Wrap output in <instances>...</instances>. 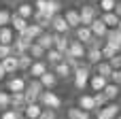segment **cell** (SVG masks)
Instances as JSON below:
<instances>
[{
  "label": "cell",
  "instance_id": "f5cc1de1",
  "mask_svg": "<svg viewBox=\"0 0 121 119\" xmlns=\"http://www.w3.org/2000/svg\"><path fill=\"white\" fill-rule=\"evenodd\" d=\"M60 2H62V0H60Z\"/></svg>",
  "mask_w": 121,
  "mask_h": 119
},
{
  "label": "cell",
  "instance_id": "7c38bea8",
  "mask_svg": "<svg viewBox=\"0 0 121 119\" xmlns=\"http://www.w3.org/2000/svg\"><path fill=\"white\" fill-rule=\"evenodd\" d=\"M77 106L81 109V111H85V113H96V104H94V96L91 94H81L79 96V100H77Z\"/></svg>",
  "mask_w": 121,
  "mask_h": 119
},
{
  "label": "cell",
  "instance_id": "603a6c76",
  "mask_svg": "<svg viewBox=\"0 0 121 119\" xmlns=\"http://www.w3.org/2000/svg\"><path fill=\"white\" fill-rule=\"evenodd\" d=\"M11 109L17 111L19 115H23V109H26V96H23V94H11Z\"/></svg>",
  "mask_w": 121,
  "mask_h": 119
},
{
  "label": "cell",
  "instance_id": "e0dca14e",
  "mask_svg": "<svg viewBox=\"0 0 121 119\" xmlns=\"http://www.w3.org/2000/svg\"><path fill=\"white\" fill-rule=\"evenodd\" d=\"M0 66H2V68H4V72H6V75H11V77H15V75L19 72V64H17V57H15V55H11V57L2 60V62H0Z\"/></svg>",
  "mask_w": 121,
  "mask_h": 119
},
{
  "label": "cell",
  "instance_id": "d6a6232c",
  "mask_svg": "<svg viewBox=\"0 0 121 119\" xmlns=\"http://www.w3.org/2000/svg\"><path fill=\"white\" fill-rule=\"evenodd\" d=\"M102 111H104V115H108L111 119H115V117H117V115L121 113V106L117 104V102H108V104H106Z\"/></svg>",
  "mask_w": 121,
  "mask_h": 119
},
{
  "label": "cell",
  "instance_id": "db71d44e",
  "mask_svg": "<svg viewBox=\"0 0 121 119\" xmlns=\"http://www.w3.org/2000/svg\"><path fill=\"white\" fill-rule=\"evenodd\" d=\"M91 119H94V117H91Z\"/></svg>",
  "mask_w": 121,
  "mask_h": 119
},
{
  "label": "cell",
  "instance_id": "4dcf8cb0",
  "mask_svg": "<svg viewBox=\"0 0 121 119\" xmlns=\"http://www.w3.org/2000/svg\"><path fill=\"white\" fill-rule=\"evenodd\" d=\"M111 72H113V68H111V64H108L106 60H102L100 64H96V75H100V77L108 79V77H111Z\"/></svg>",
  "mask_w": 121,
  "mask_h": 119
},
{
  "label": "cell",
  "instance_id": "ee69618b",
  "mask_svg": "<svg viewBox=\"0 0 121 119\" xmlns=\"http://www.w3.org/2000/svg\"><path fill=\"white\" fill-rule=\"evenodd\" d=\"M40 119H57V115H55V111H51V109H43Z\"/></svg>",
  "mask_w": 121,
  "mask_h": 119
},
{
  "label": "cell",
  "instance_id": "f907efd6",
  "mask_svg": "<svg viewBox=\"0 0 121 119\" xmlns=\"http://www.w3.org/2000/svg\"><path fill=\"white\" fill-rule=\"evenodd\" d=\"M9 2H17V0H9Z\"/></svg>",
  "mask_w": 121,
  "mask_h": 119
},
{
  "label": "cell",
  "instance_id": "f546056e",
  "mask_svg": "<svg viewBox=\"0 0 121 119\" xmlns=\"http://www.w3.org/2000/svg\"><path fill=\"white\" fill-rule=\"evenodd\" d=\"M66 115H68V119H91V115H89V113L81 111L79 106H70V109L66 111Z\"/></svg>",
  "mask_w": 121,
  "mask_h": 119
},
{
  "label": "cell",
  "instance_id": "5bb4252c",
  "mask_svg": "<svg viewBox=\"0 0 121 119\" xmlns=\"http://www.w3.org/2000/svg\"><path fill=\"white\" fill-rule=\"evenodd\" d=\"M89 30H91V34H94V38L96 40H104V36H106V32H108V28L102 23V19L98 17V19H94V23L89 26Z\"/></svg>",
  "mask_w": 121,
  "mask_h": 119
},
{
  "label": "cell",
  "instance_id": "ac0fdd59",
  "mask_svg": "<svg viewBox=\"0 0 121 119\" xmlns=\"http://www.w3.org/2000/svg\"><path fill=\"white\" fill-rule=\"evenodd\" d=\"M104 43L111 45V47H115V49L121 53V32L119 30H108L106 36H104Z\"/></svg>",
  "mask_w": 121,
  "mask_h": 119
},
{
  "label": "cell",
  "instance_id": "ab89813d",
  "mask_svg": "<svg viewBox=\"0 0 121 119\" xmlns=\"http://www.w3.org/2000/svg\"><path fill=\"white\" fill-rule=\"evenodd\" d=\"M0 119H21V115L13 109H6V111H0Z\"/></svg>",
  "mask_w": 121,
  "mask_h": 119
},
{
  "label": "cell",
  "instance_id": "4316f807",
  "mask_svg": "<svg viewBox=\"0 0 121 119\" xmlns=\"http://www.w3.org/2000/svg\"><path fill=\"white\" fill-rule=\"evenodd\" d=\"M45 62H47V66H57L60 62H64V55L60 51H55V49H49L45 53Z\"/></svg>",
  "mask_w": 121,
  "mask_h": 119
},
{
  "label": "cell",
  "instance_id": "cb8c5ba5",
  "mask_svg": "<svg viewBox=\"0 0 121 119\" xmlns=\"http://www.w3.org/2000/svg\"><path fill=\"white\" fill-rule=\"evenodd\" d=\"M15 32L11 30V26H4V28H0V45H6V47H11L13 45V40H15Z\"/></svg>",
  "mask_w": 121,
  "mask_h": 119
},
{
  "label": "cell",
  "instance_id": "7bdbcfd3",
  "mask_svg": "<svg viewBox=\"0 0 121 119\" xmlns=\"http://www.w3.org/2000/svg\"><path fill=\"white\" fill-rule=\"evenodd\" d=\"M34 11H38V13H45L47 11V0H34Z\"/></svg>",
  "mask_w": 121,
  "mask_h": 119
},
{
  "label": "cell",
  "instance_id": "3957f363",
  "mask_svg": "<svg viewBox=\"0 0 121 119\" xmlns=\"http://www.w3.org/2000/svg\"><path fill=\"white\" fill-rule=\"evenodd\" d=\"M38 104H40L43 109L57 111V109H62V98H60L55 92H43L40 98H38Z\"/></svg>",
  "mask_w": 121,
  "mask_h": 119
},
{
  "label": "cell",
  "instance_id": "52a82bcc",
  "mask_svg": "<svg viewBox=\"0 0 121 119\" xmlns=\"http://www.w3.org/2000/svg\"><path fill=\"white\" fill-rule=\"evenodd\" d=\"M26 87H28V81H26L21 75H15V77H11V79L6 81V92H9V94H23Z\"/></svg>",
  "mask_w": 121,
  "mask_h": 119
},
{
  "label": "cell",
  "instance_id": "74e56055",
  "mask_svg": "<svg viewBox=\"0 0 121 119\" xmlns=\"http://www.w3.org/2000/svg\"><path fill=\"white\" fill-rule=\"evenodd\" d=\"M6 109H11V94L0 89V111H6Z\"/></svg>",
  "mask_w": 121,
  "mask_h": 119
},
{
  "label": "cell",
  "instance_id": "d6986e66",
  "mask_svg": "<svg viewBox=\"0 0 121 119\" xmlns=\"http://www.w3.org/2000/svg\"><path fill=\"white\" fill-rule=\"evenodd\" d=\"M68 45H70V38L68 36H62V34H53V49L60 51L62 55L68 51Z\"/></svg>",
  "mask_w": 121,
  "mask_h": 119
},
{
  "label": "cell",
  "instance_id": "44dd1931",
  "mask_svg": "<svg viewBox=\"0 0 121 119\" xmlns=\"http://www.w3.org/2000/svg\"><path fill=\"white\" fill-rule=\"evenodd\" d=\"M21 19H26V21H30L32 19V15H34V6L30 4V2H19L17 4V11H15Z\"/></svg>",
  "mask_w": 121,
  "mask_h": 119
},
{
  "label": "cell",
  "instance_id": "8992f818",
  "mask_svg": "<svg viewBox=\"0 0 121 119\" xmlns=\"http://www.w3.org/2000/svg\"><path fill=\"white\" fill-rule=\"evenodd\" d=\"M64 55H68V57H72V60H77V62H83V60H85V55H87V47H85V45H81L79 40H70L68 51H66Z\"/></svg>",
  "mask_w": 121,
  "mask_h": 119
},
{
  "label": "cell",
  "instance_id": "8fae6325",
  "mask_svg": "<svg viewBox=\"0 0 121 119\" xmlns=\"http://www.w3.org/2000/svg\"><path fill=\"white\" fill-rule=\"evenodd\" d=\"M106 83H108V79H104V77L91 72V77H89V85H87V87L91 89V94H100V92H104Z\"/></svg>",
  "mask_w": 121,
  "mask_h": 119
},
{
  "label": "cell",
  "instance_id": "681fc988",
  "mask_svg": "<svg viewBox=\"0 0 121 119\" xmlns=\"http://www.w3.org/2000/svg\"><path fill=\"white\" fill-rule=\"evenodd\" d=\"M115 119H121V113H119V115H117V117H115Z\"/></svg>",
  "mask_w": 121,
  "mask_h": 119
},
{
  "label": "cell",
  "instance_id": "d590c367",
  "mask_svg": "<svg viewBox=\"0 0 121 119\" xmlns=\"http://www.w3.org/2000/svg\"><path fill=\"white\" fill-rule=\"evenodd\" d=\"M32 62H34V60H32V57H30L28 53H26V55H19V57H17V64H19V70H23V72H28V70H30Z\"/></svg>",
  "mask_w": 121,
  "mask_h": 119
},
{
  "label": "cell",
  "instance_id": "9c48e42d",
  "mask_svg": "<svg viewBox=\"0 0 121 119\" xmlns=\"http://www.w3.org/2000/svg\"><path fill=\"white\" fill-rule=\"evenodd\" d=\"M74 40H79L81 45L89 47V45H91L96 38H94V34H91V30H89V28L81 26V28H77V30H74Z\"/></svg>",
  "mask_w": 121,
  "mask_h": 119
},
{
  "label": "cell",
  "instance_id": "30bf717a",
  "mask_svg": "<svg viewBox=\"0 0 121 119\" xmlns=\"http://www.w3.org/2000/svg\"><path fill=\"white\" fill-rule=\"evenodd\" d=\"M47 70H49L47 62H45V60H38V62H32V66H30V70H28V75H30V79L38 81V79H40Z\"/></svg>",
  "mask_w": 121,
  "mask_h": 119
},
{
  "label": "cell",
  "instance_id": "816d5d0a",
  "mask_svg": "<svg viewBox=\"0 0 121 119\" xmlns=\"http://www.w3.org/2000/svg\"><path fill=\"white\" fill-rule=\"evenodd\" d=\"M115 2H119V0H115Z\"/></svg>",
  "mask_w": 121,
  "mask_h": 119
},
{
  "label": "cell",
  "instance_id": "f35d334b",
  "mask_svg": "<svg viewBox=\"0 0 121 119\" xmlns=\"http://www.w3.org/2000/svg\"><path fill=\"white\" fill-rule=\"evenodd\" d=\"M9 23H11V11L0 9V28H4V26H9Z\"/></svg>",
  "mask_w": 121,
  "mask_h": 119
},
{
  "label": "cell",
  "instance_id": "b9f144b4",
  "mask_svg": "<svg viewBox=\"0 0 121 119\" xmlns=\"http://www.w3.org/2000/svg\"><path fill=\"white\" fill-rule=\"evenodd\" d=\"M11 55H13V49L6 47V45H0V62L6 60V57H11Z\"/></svg>",
  "mask_w": 121,
  "mask_h": 119
},
{
  "label": "cell",
  "instance_id": "c3c4849f",
  "mask_svg": "<svg viewBox=\"0 0 121 119\" xmlns=\"http://www.w3.org/2000/svg\"><path fill=\"white\" fill-rule=\"evenodd\" d=\"M91 2H94V4H98V2H100V0H91Z\"/></svg>",
  "mask_w": 121,
  "mask_h": 119
},
{
  "label": "cell",
  "instance_id": "6da1fadb",
  "mask_svg": "<svg viewBox=\"0 0 121 119\" xmlns=\"http://www.w3.org/2000/svg\"><path fill=\"white\" fill-rule=\"evenodd\" d=\"M89 77H91V68L83 62L77 70H72V83H74V87H77L79 92L87 89V85H89Z\"/></svg>",
  "mask_w": 121,
  "mask_h": 119
},
{
  "label": "cell",
  "instance_id": "4fadbf2b",
  "mask_svg": "<svg viewBox=\"0 0 121 119\" xmlns=\"http://www.w3.org/2000/svg\"><path fill=\"white\" fill-rule=\"evenodd\" d=\"M64 19H66V23H68V28H70V30H77V28H81L79 9H68V11L64 13Z\"/></svg>",
  "mask_w": 121,
  "mask_h": 119
},
{
  "label": "cell",
  "instance_id": "ba28073f",
  "mask_svg": "<svg viewBox=\"0 0 121 119\" xmlns=\"http://www.w3.org/2000/svg\"><path fill=\"white\" fill-rule=\"evenodd\" d=\"M51 32H53V34H62V36H68L70 28H68V23H66V19H64L62 13L51 19Z\"/></svg>",
  "mask_w": 121,
  "mask_h": 119
},
{
  "label": "cell",
  "instance_id": "5b68a950",
  "mask_svg": "<svg viewBox=\"0 0 121 119\" xmlns=\"http://www.w3.org/2000/svg\"><path fill=\"white\" fill-rule=\"evenodd\" d=\"M43 92H45L43 85H40L38 81L30 79V81H28V87H26V92H23V96H26V104H34V102H38V98H40Z\"/></svg>",
  "mask_w": 121,
  "mask_h": 119
},
{
  "label": "cell",
  "instance_id": "7402d4cb",
  "mask_svg": "<svg viewBox=\"0 0 121 119\" xmlns=\"http://www.w3.org/2000/svg\"><path fill=\"white\" fill-rule=\"evenodd\" d=\"M51 72L57 77V81H60V79H70V77H72V70H70V66H68L66 62H60L57 66H53Z\"/></svg>",
  "mask_w": 121,
  "mask_h": 119
},
{
  "label": "cell",
  "instance_id": "e575fe53",
  "mask_svg": "<svg viewBox=\"0 0 121 119\" xmlns=\"http://www.w3.org/2000/svg\"><path fill=\"white\" fill-rule=\"evenodd\" d=\"M100 51H102V60H106V62H108V60H113V57L119 53L115 47H111V45H106V43L102 45V49H100Z\"/></svg>",
  "mask_w": 121,
  "mask_h": 119
},
{
  "label": "cell",
  "instance_id": "83f0119b",
  "mask_svg": "<svg viewBox=\"0 0 121 119\" xmlns=\"http://www.w3.org/2000/svg\"><path fill=\"white\" fill-rule=\"evenodd\" d=\"M100 19L108 30H117V26H119V17L115 13H104V15H100Z\"/></svg>",
  "mask_w": 121,
  "mask_h": 119
},
{
  "label": "cell",
  "instance_id": "2e32d148",
  "mask_svg": "<svg viewBox=\"0 0 121 119\" xmlns=\"http://www.w3.org/2000/svg\"><path fill=\"white\" fill-rule=\"evenodd\" d=\"M38 83L43 85V89H45V92H53V87L57 85V77H55L51 70H47V72L38 79Z\"/></svg>",
  "mask_w": 121,
  "mask_h": 119
},
{
  "label": "cell",
  "instance_id": "9a60e30c",
  "mask_svg": "<svg viewBox=\"0 0 121 119\" xmlns=\"http://www.w3.org/2000/svg\"><path fill=\"white\" fill-rule=\"evenodd\" d=\"M28 23L30 21H26V19H21L17 13H11V30L15 32V34H21V32H26V28H28Z\"/></svg>",
  "mask_w": 121,
  "mask_h": 119
},
{
  "label": "cell",
  "instance_id": "484cf974",
  "mask_svg": "<svg viewBox=\"0 0 121 119\" xmlns=\"http://www.w3.org/2000/svg\"><path fill=\"white\" fill-rule=\"evenodd\" d=\"M102 94L106 96V100H108V102H115V100L121 96V87H119V85H113V83H106V87H104V92H102Z\"/></svg>",
  "mask_w": 121,
  "mask_h": 119
},
{
  "label": "cell",
  "instance_id": "836d02e7",
  "mask_svg": "<svg viewBox=\"0 0 121 119\" xmlns=\"http://www.w3.org/2000/svg\"><path fill=\"white\" fill-rule=\"evenodd\" d=\"M115 4H117L115 0H100L96 6H98V9H100V13L104 15V13H113V11H115Z\"/></svg>",
  "mask_w": 121,
  "mask_h": 119
},
{
  "label": "cell",
  "instance_id": "f1b7e54d",
  "mask_svg": "<svg viewBox=\"0 0 121 119\" xmlns=\"http://www.w3.org/2000/svg\"><path fill=\"white\" fill-rule=\"evenodd\" d=\"M45 53H47V51H45L40 45H36V43H32V45H30V49H28V55H30L34 62H38V60H45Z\"/></svg>",
  "mask_w": 121,
  "mask_h": 119
},
{
  "label": "cell",
  "instance_id": "ffe728a7",
  "mask_svg": "<svg viewBox=\"0 0 121 119\" xmlns=\"http://www.w3.org/2000/svg\"><path fill=\"white\" fill-rule=\"evenodd\" d=\"M40 115H43V106L38 102L26 104V109H23V117L26 119H40Z\"/></svg>",
  "mask_w": 121,
  "mask_h": 119
},
{
  "label": "cell",
  "instance_id": "8d00e7d4",
  "mask_svg": "<svg viewBox=\"0 0 121 119\" xmlns=\"http://www.w3.org/2000/svg\"><path fill=\"white\" fill-rule=\"evenodd\" d=\"M94 96V104H96V111H102L106 104H108V100H106V96L100 92V94H91Z\"/></svg>",
  "mask_w": 121,
  "mask_h": 119
},
{
  "label": "cell",
  "instance_id": "60d3db41",
  "mask_svg": "<svg viewBox=\"0 0 121 119\" xmlns=\"http://www.w3.org/2000/svg\"><path fill=\"white\" fill-rule=\"evenodd\" d=\"M108 83H113V85H119V87H121V70H113V72H111V77H108Z\"/></svg>",
  "mask_w": 121,
  "mask_h": 119
},
{
  "label": "cell",
  "instance_id": "1f68e13d",
  "mask_svg": "<svg viewBox=\"0 0 121 119\" xmlns=\"http://www.w3.org/2000/svg\"><path fill=\"white\" fill-rule=\"evenodd\" d=\"M60 11H62V2L60 0H47V15L49 17H55V15H60Z\"/></svg>",
  "mask_w": 121,
  "mask_h": 119
},
{
  "label": "cell",
  "instance_id": "d4e9b609",
  "mask_svg": "<svg viewBox=\"0 0 121 119\" xmlns=\"http://www.w3.org/2000/svg\"><path fill=\"white\" fill-rule=\"evenodd\" d=\"M36 45H40L45 51H49V49H53V32H43L36 40H34Z\"/></svg>",
  "mask_w": 121,
  "mask_h": 119
},
{
  "label": "cell",
  "instance_id": "f6af8a7d",
  "mask_svg": "<svg viewBox=\"0 0 121 119\" xmlns=\"http://www.w3.org/2000/svg\"><path fill=\"white\" fill-rule=\"evenodd\" d=\"M113 13H115V15H117V17L121 19V0L117 2V4H115V11H113Z\"/></svg>",
  "mask_w": 121,
  "mask_h": 119
},
{
  "label": "cell",
  "instance_id": "7a4b0ae2",
  "mask_svg": "<svg viewBox=\"0 0 121 119\" xmlns=\"http://www.w3.org/2000/svg\"><path fill=\"white\" fill-rule=\"evenodd\" d=\"M79 17H81V26L89 28V26L94 23V19L100 17V15H98V6H96V4H83V6L79 9Z\"/></svg>",
  "mask_w": 121,
  "mask_h": 119
},
{
  "label": "cell",
  "instance_id": "bcb514c9",
  "mask_svg": "<svg viewBox=\"0 0 121 119\" xmlns=\"http://www.w3.org/2000/svg\"><path fill=\"white\" fill-rule=\"evenodd\" d=\"M4 77H6V72H4V68H2V66H0V83H2V81H4Z\"/></svg>",
  "mask_w": 121,
  "mask_h": 119
},
{
  "label": "cell",
  "instance_id": "7dc6e473",
  "mask_svg": "<svg viewBox=\"0 0 121 119\" xmlns=\"http://www.w3.org/2000/svg\"><path fill=\"white\" fill-rule=\"evenodd\" d=\"M117 30H119V32H121V19H119V26H117Z\"/></svg>",
  "mask_w": 121,
  "mask_h": 119
},
{
  "label": "cell",
  "instance_id": "277c9868",
  "mask_svg": "<svg viewBox=\"0 0 121 119\" xmlns=\"http://www.w3.org/2000/svg\"><path fill=\"white\" fill-rule=\"evenodd\" d=\"M102 45H104V40H94V43L87 47V55H85L87 66H96V64L102 62V51H100Z\"/></svg>",
  "mask_w": 121,
  "mask_h": 119
}]
</instances>
